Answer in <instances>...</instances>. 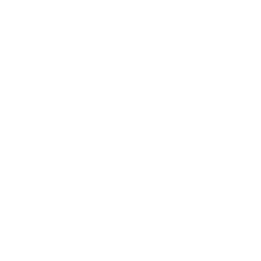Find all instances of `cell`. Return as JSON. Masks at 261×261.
I'll use <instances>...</instances> for the list:
<instances>
[]
</instances>
